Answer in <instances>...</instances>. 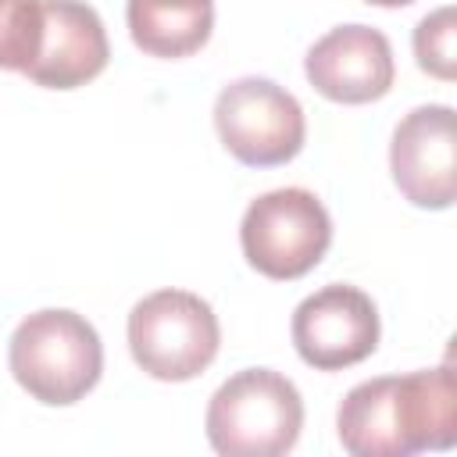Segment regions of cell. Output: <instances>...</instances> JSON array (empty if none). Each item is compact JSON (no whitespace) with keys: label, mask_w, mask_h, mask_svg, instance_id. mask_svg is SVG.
<instances>
[{"label":"cell","mask_w":457,"mask_h":457,"mask_svg":"<svg viewBox=\"0 0 457 457\" xmlns=\"http://www.w3.org/2000/svg\"><path fill=\"white\" fill-rule=\"evenodd\" d=\"M336 432L353 457H411L457 443L453 364L357 382L339 411Z\"/></svg>","instance_id":"1"},{"label":"cell","mask_w":457,"mask_h":457,"mask_svg":"<svg viewBox=\"0 0 457 457\" xmlns=\"http://www.w3.org/2000/svg\"><path fill=\"white\" fill-rule=\"evenodd\" d=\"M14 382L46 407L79 403L104 371V343L96 328L64 307H46L18 321L7 346Z\"/></svg>","instance_id":"2"},{"label":"cell","mask_w":457,"mask_h":457,"mask_svg":"<svg viewBox=\"0 0 457 457\" xmlns=\"http://www.w3.org/2000/svg\"><path fill=\"white\" fill-rule=\"evenodd\" d=\"M204 428L221 457H282L303 428L300 389L282 371L243 368L214 389Z\"/></svg>","instance_id":"3"},{"label":"cell","mask_w":457,"mask_h":457,"mask_svg":"<svg viewBox=\"0 0 457 457\" xmlns=\"http://www.w3.org/2000/svg\"><path fill=\"white\" fill-rule=\"evenodd\" d=\"M221 346L214 307L189 289H157L129 311V350L143 375L189 382L211 368Z\"/></svg>","instance_id":"4"},{"label":"cell","mask_w":457,"mask_h":457,"mask_svg":"<svg viewBox=\"0 0 457 457\" xmlns=\"http://www.w3.org/2000/svg\"><path fill=\"white\" fill-rule=\"evenodd\" d=\"M332 243V218L325 204L300 186L271 189L243 211L239 246L250 268L264 278L289 282L307 275Z\"/></svg>","instance_id":"5"},{"label":"cell","mask_w":457,"mask_h":457,"mask_svg":"<svg viewBox=\"0 0 457 457\" xmlns=\"http://www.w3.org/2000/svg\"><path fill=\"white\" fill-rule=\"evenodd\" d=\"M214 129L221 146L246 168H275L293 161L307 136L300 100L261 75L236 79L218 93Z\"/></svg>","instance_id":"6"},{"label":"cell","mask_w":457,"mask_h":457,"mask_svg":"<svg viewBox=\"0 0 457 457\" xmlns=\"http://www.w3.org/2000/svg\"><path fill=\"white\" fill-rule=\"evenodd\" d=\"M289 332L303 364L314 371H343L375 353L378 307L364 289L332 282L296 303Z\"/></svg>","instance_id":"7"},{"label":"cell","mask_w":457,"mask_h":457,"mask_svg":"<svg viewBox=\"0 0 457 457\" xmlns=\"http://www.w3.org/2000/svg\"><path fill=\"white\" fill-rule=\"evenodd\" d=\"M389 171L403 200L446 211L457 196V118L446 104H421L400 118L389 143Z\"/></svg>","instance_id":"8"},{"label":"cell","mask_w":457,"mask_h":457,"mask_svg":"<svg viewBox=\"0 0 457 457\" xmlns=\"http://www.w3.org/2000/svg\"><path fill=\"white\" fill-rule=\"evenodd\" d=\"M307 82L332 104H371L393 86L396 64L389 39L371 25H336L303 57Z\"/></svg>","instance_id":"9"},{"label":"cell","mask_w":457,"mask_h":457,"mask_svg":"<svg viewBox=\"0 0 457 457\" xmlns=\"http://www.w3.org/2000/svg\"><path fill=\"white\" fill-rule=\"evenodd\" d=\"M111 43L100 14L82 0H43V36L21 71L46 89H75L107 68Z\"/></svg>","instance_id":"10"},{"label":"cell","mask_w":457,"mask_h":457,"mask_svg":"<svg viewBox=\"0 0 457 457\" xmlns=\"http://www.w3.org/2000/svg\"><path fill=\"white\" fill-rule=\"evenodd\" d=\"M129 36L150 57H189L214 29V0H129Z\"/></svg>","instance_id":"11"},{"label":"cell","mask_w":457,"mask_h":457,"mask_svg":"<svg viewBox=\"0 0 457 457\" xmlns=\"http://www.w3.org/2000/svg\"><path fill=\"white\" fill-rule=\"evenodd\" d=\"M43 0H0V68L25 71L39 50Z\"/></svg>","instance_id":"12"},{"label":"cell","mask_w":457,"mask_h":457,"mask_svg":"<svg viewBox=\"0 0 457 457\" xmlns=\"http://www.w3.org/2000/svg\"><path fill=\"white\" fill-rule=\"evenodd\" d=\"M414 61L421 71L453 82L457 68H453V7H439L432 14H425L414 29Z\"/></svg>","instance_id":"13"},{"label":"cell","mask_w":457,"mask_h":457,"mask_svg":"<svg viewBox=\"0 0 457 457\" xmlns=\"http://www.w3.org/2000/svg\"><path fill=\"white\" fill-rule=\"evenodd\" d=\"M364 4H375V7H407L414 0H364Z\"/></svg>","instance_id":"14"}]
</instances>
